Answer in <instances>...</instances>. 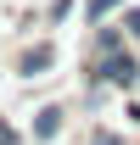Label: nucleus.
<instances>
[{
  "instance_id": "nucleus-6",
  "label": "nucleus",
  "mask_w": 140,
  "mask_h": 145,
  "mask_svg": "<svg viewBox=\"0 0 140 145\" xmlns=\"http://www.w3.org/2000/svg\"><path fill=\"white\" fill-rule=\"evenodd\" d=\"M0 145H34V140H28V134H22L11 117H0Z\"/></svg>"
},
{
  "instance_id": "nucleus-1",
  "label": "nucleus",
  "mask_w": 140,
  "mask_h": 145,
  "mask_svg": "<svg viewBox=\"0 0 140 145\" xmlns=\"http://www.w3.org/2000/svg\"><path fill=\"white\" fill-rule=\"evenodd\" d=\"M95 89H123V95H135L140 89V56L135 50H118V56H95L84 72Z\"/></svg>"
},
{
  "instance_id": "nucleus-3",
  "label": "nucleus",
  "mask_w": 140,
  "mask_h": 145,
  "mask_svg": "<svg viewBox=\"0 0 140 145\" xmlns=\"http://www.w3.org/2000/svg\"><path fill=\"white\" fill-rule=\"evenodd\" d=\"M62 128H67V106H39L34 123H28V140H34V145H51Z\"/></svg>"
},
{
  "instance_id": "nucleus-9",
  "label": "nucleus",
  "mask_w": 140,
  "mask_h": 145,
  "mask_svg": "<svg viewBox=\"0 0 140 145\" xmlns=\"http://www.w3.org/2000/svg\"><path fill=\"white\" fill-rule=\"evenodd\" d=\"M90 145H123V140L112 134V128H95V134H90Z\"/></svg>"
},
{
  "instance_id": "nucleus-5",
  "label": "nucleus",
  "mask_w": 140,
  "mask_h": 145,
  "mask_svg": "<svg viewBox=\"0 0 140 145\" xmlns=\"http://www.w3.org/2000/svg\"><path fill=\"white\" fill-rule=\"evenodd\" d=\"M123 6H129V0H84V22L90 28H95V22H112Z\"/></svg>"
},
{
  "instance_id": "nucleus-7",
  "label": "nucleus",
  "mask_w": 140,
  "mask_h": 145,
  "mask_svg": "<svg viewBox=\"0 0 140 145\" xmlns=\"http://www.w3.org/2000/svg\"><path fill=\"white\" fill-rule=\"evenodd\" d=\"M118 22H123V34L140 45V6H123V11H118Z\"/></svg>"
},
{
  "instance_id": "nucleus-2",
  "label": "nucleus",
  "mask_w": 140,
  "mask_h": 145,
  "mask_svg": "<svg viewBox=\"0 0 140 145\" xmlns=\"http://www.w3.org/2000/svg\"><path fill=\"white\" fill-rule=\"evenodd\" d=\"M11 72H17V78H45V72H56V39H34V45H22L17 61H11Z\"/></svg>"
},
{
  "instance_id": "nucleus-8",
  "label": "nucleus",
  "mask_w": 140,
  "mask_h": 145,
  "mask_svg": "<svg viewBox=\"0 0 140 145\" xmlns=\"http://www.w3.org/2000/svg\"><path fill=\"white\" fill-rule=\"evenodd\" d=\"M67 11H73V0H51V11H45V17H51V28H56L62 17H67Z\"/></svg>"
},
{
  "instance_id": "nucleus-4",
  "label": "nucleus",
  "mask_w": 140,
  "mask_h": 145,
  "mask_svg": "<svg viewBox=\"0 0 140 145\" xmlns=\"http://www.w3.org/2000/svg\"><path fill=\"white\" fill-rule=\"evenodd\" d=\"M90 45H95V56H118V50H129V34H123V22H95Z\"/></svg>"
}]
</instances>
